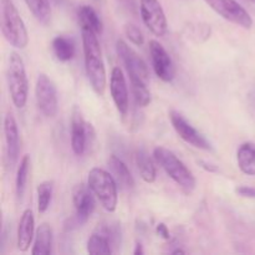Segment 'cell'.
Instances as JSON below:
<instances>
[{
    "label": "cell",
    "mask_w": 255,
    "mask_h": 255,
    "mask_svg": "<svg viewBox=\"0 0 255 255\" xmlns=\"http://www.w3.org/2000/svg\"><path fill=\"white\" fill-rule=\"evenodd\" d=\"M99 35L89 27H81L82 50H84L85 70L92 89L99 96H104L106 90L107 77L105 62L102 59Z\"/></svg>",
    "instance_id": "cell-1"
},
{
    "label": "cell",
    "mask_w": 255,
    "mask_h": 255,
    "mask_svg": "<svg viewBox=\"0 0 255 255\" xmlns=\"http://www.w3.org/2000/svg\"><path fill=\"white\" fill-rule=\"evenodd\" d=\"M6 82L10 97L16 109H24L29 96V80L22 57L10 52L6 66Z\"/></svg>",
    "instance_id": "cell-2"
},
{
    "label": "cell",
    "mask_w": 255,
    "mask_h": 255,
    "mask_svg": "<svg viewBox=\"0 0 255 255\" xmlns=\"http://www.w3.org/2000/svg\"><path fill=\"white\" fill-rule=\"evenodd\" d=\"M1 32L12 47L25 49L29 44L25 22L12 0H1Z\"/></svg>",
    "instance_id": "cell-3"
},
{
    "label": "cell",
    "mask_w": 255,
    "mask_h": 255,
    "mask_svg": "<svg viewBox=\"0 0 255 255\" xmlns=\"http://www.w3.org/2000/svg\"><path fill=\"white\" fill-rule=\"evenodd\" d=\"M87 184L104 209L110 213L116 211L119 203V191H117L119 184L112 173L95 167L89 172Z\"/></svg>",
    "instance_id": "cell-4"
},
{
    "label": "cell",
    "mask_w": 255,
    "mask_h": 255,
    "mask_svg": "<svg viewBox=\"0 0 255 255\" xmlns=\"http://www.w3.org/2000/svg\"><path fill=\"white\" fill-rule=\"evenodd\" d=\"M153 157L163 171L183 189L186 193H192L196 188V178L193 173L187 168L186 164L166 147H156Z\"/></svg>",
    "instance_id": "cell-5"
},
{
    "label": "cell",
    "mask_w": 255,
    "mask_h": 255,
    "mask_svg": "<svg viewBox=\"0 0 255 255\" xmlns=\"http://www.w3.org/2000/svg\"><path fill=\"white\" fill-rule=\"evenodd\" d=\"M95 197L96 196L92 193L89 184L86 186L84 183H80L75 186L74 191H72V203L75 207V214L65 224V228L67 231L79 228L89 221L96 208Z\"/></svg>",
    "instance_id": "cell-6"
},
{
    "label": "cell",
    "mask_w": 255,
    "mask_h": 255,
    "mask_svg": "<svg viewBox=\"0 0 255 255\" xmlns=\"http://www.w3.org/2000/svg\"><path fill=\"white\" fill-rule=\"evenodd\" d=\"M96 138V133L90 122L85 121L81 110L74 107L71 114V148L76 156H82L87 147L91 146Z\"/></svg>",
    "instance_id": "cell-7"
},
{
    "label": "cell",
    "mask_w": 255,
    "mask_h": 255,
    "mask_svg": "<svg viewBox=\"0 0 255 255\" xmlns=\"http://www.w3.org/2000/svg\"><path fill=\"white\" fill-rule=\"evenodd\" d=\"M37 109L44 116L55 117L59 111V96L55 82L46 74H39L35 85Z\"/></svg>",
    "instance_id": "cell-8"
},
{
    "label": "cell",
    "mask_w": 255,
    "mask_h": 255,
    "mask_svg": "<svg viewBox=\"0 0 255 255\" xmlns=\"http://www.w3.org/2000/svg\"><path fill=\"white\" fill-rule=\"evenodd\" d=\"M204 1L227 21L233 22L243 29H251L253 26V19L251 14L237 0H204Z\"/></svg>",
    "instance_id": "cell-9"
},
{
    "label": "cell",
    "mask_w": 255,
    "mask_h": 255,
    "mask_svg": "<svg viewBox=\"0 0 255 255\" xmlns=\"http://www.w3.org/2000/svg\"><path fill=\"white\" fill-rule=\"evenodd\" d=\"M142 21L156 36H164L168 31V21L159 0H139Z\"/></svg>",
    "instance_id": "cell-10"
},
{
    "label": "cell",
    "mask_w": 255,
    "mask_h": 255,
    "mask_svg": "<svg viewBox=\"0 0 255 255\" xmlns=\"http://www.w3.org/2000/svg\"><path fill=\"white\" fill-rule=\"evenodd\" d=\"M169 120H171V124L173 126L174 131L177 132L179 137L183 139L186 143L191 144V146L196 147V148L204 149V151H211L212 146L208 142V139L196 128V127L192 126L188 121L186 120V117L182 114H179L176 110H171L168 114Z\"/></svg>",
    "instance_id": "cell-11"
},
{
    "label": "cell",
    "mask_w": 255,
    "mask_h": 255,
    "mask_svg": "<svg viewBox=\"0 0 255 255\" xmlns=\"http://www.w3.org/2000/svg\"><path fill=\"white\" fill-rule=\"evenodd\" d=\"M116 52L121 59L124 66L126 67L129 79H138L146 82L148 81L149 71L147 64L124 40L119 39L116 41Z\"/></svg>",
    "instance_id": "cell-12"
},
{
    "label": "cell",
    "mask_w": 255,
    "mask_h": 255,
    "mask_svg": "<svg viewBox=\"0 0 255 255\" xmlns=\"http://www.w3.org/2000/svg\"><path fill=\"white\" fill-rule=\"evenodd\" d=\"M148 47L154 74L163 82H171L176 75V69H174L171 55L167 52L163 45L159 44L157 40H151Z\"/></svg>",
    "instance_id": "cell-13"
},
{
    "label": "cell",
    "mask_w": 255,
    "mask_h": 255,
    "mask_svg": "<svg viewBox=\"0 0 255 255\" xmlns=\"http://www.w3.org/2000/svg\"><path fill=\"white\" fill-rule=\"evenodd\" d=\"M4 141H5V162L12 168L16 164L20 154V133L17 122L11 112L4 117Z\"/></svg>",
    "instance_id": "cell-14"
},
{
    "label": "cell",
    "mask_w": 255,
    "mask_h": 255,
    "mask_svg": "<svg viewBox=\"0 0 255 255\" xmlns=\"http://www.w3.org/2000/svg\"><path fill=\"white\" fill-rule=\"evenodd\" d=\"M110 91L117 111L121 116H126L129 109L128 87L126 79L120 67H114L110 77Z\"/></svg>",
    "instance_id": "cell-15"
},
{
    "label": "cell",
    "mask_w": 255,
    "mask_h": 255,
    "mask_svg": "<svg viewBox=\"0 0 255 255\" xmlns=\"http://www.w3.org/2000/svg\"><path fill=\"white\" fill-rule=\"evenodd\" d=\"M35 232V218L34 213L30 208L25 209L20 218L19 226H17L16 234V246L20 252L29 251L31 242L34 239Z\"/></svg>",
    "instance_id": "cell-16"
},
{
    "label": "cell",
    "mask_w": 255,
    "mask_h": 255,
    "mask_svg": "<svg viewBox=\"0 0 255 255\" xmlns=\"http://www.w3.org/2000/svg\"><path fill=\"white\" fill-rule=\"evenodd\" d=\"M107 164H109L112 176L115 177L117 184H119L121 188L126 189V191H131V189H133L134 187L133 177H132L128 167L126 166V163H125L121 158H119V157L115 156V154H111L109 161H107Z\"/></svg>",
    "instance_id": "cell-17"
},
{
    "label": "cell",
    "mask_w": 255,
    "mask_h": 255,
    "mask_svg": "<svg viewBox=\"0 0 255 255\" xmlns=\"http://www.w3.org/2000/svg\"><path fill=\"white\" fill-rule=\"evenodd\" d=\"M52 242H54V234L50 224H40L35 234L31 253L34 255H50L52 253Z\"/></svg>",
    "instance_id": "cell-18"
},
{
    "label": "cell",
    "mask_w": 255,
    "mask_h": 255,
    "mask_svg": "<svg viewBox=\"0 0 255 255\" xmlns=\"http://www.w3.org/2000/svg\"><path fill=\"white\" fill-rule=\"evenodd\" d=\"M238 167L247 176H255V143L244 142L237 152Z\"/></svg>",
    "instance_id": "cell-19"
},
{
    "label": "cell",
    "mask_w": 255,
    "mask_h": 255,
    "mask_svg": "<svg viewBox=\"0 0 255 255\" xmlns=\"http://www.w3.org/2000/svg\"><path fill=\"white\" fill-rule=\"evenodd\" d=\"M134 161H136V166L141 178L146 183H154L157 178V172L148 152L143 148H138L134 154Z\"/></svg>",
    "instance_id": "cell-20"
},
{
    "label": "cell",
    "mask_w": 255,
    "mask_h": 255,
    "mask_svg": "<svg viewBox=\"0 0 255 255\" xmlns=\"http://www.w3.org/2000/svg\"><path fill=\"white\" fill-rule=\"evenodd\" d=\"M77 19L81 27H89L94 30L97 35H101L104 32V24H102L101 17L96 12V10L90 5H81L77 9Z\"/></svg>",
    "instance_id": "cell-21"
},
{
    "label": "cell",
    "mask_w": 255,
    "mask_h": 255,
    "mask_svg": "<svg viewBox=\"0 0 255 255\" xmlns=\"http://www.w3.org/2000/svg\"><path fill=\"white\" fill-rule=\"evenodd\" d=\"M51 49L54 52L55 57L61 62H67L72 60L76 54V46H75V41L71 37L59 36L54 37L51 42Z\"/></svg>",
    "instance_id": "cell-22"
},
{
    "label": "cell",
    "mask_w": 255,
    "mask_h": 255,
    "mask_svg": "<svg viewBox=\"0 0 255 255\" xmlns=\"http://www.w3.org/2000/svg\"><path fill=\"white\" fill-rule=\"evenodd\" d=\"M30 168H31L30 154H25V156L20 159L19 167H17L16 171V178H15V193H16L17 199H22L25 191H26Z\"/></svg>",
    "instance_id": "cell-23"
},
{
    "label": "cell",
    "mask_w": 255,
    "mask_h": 255,
    "mask_svg": "<svg viewBox=\"0 0 255 255\" xmlns=\"http://www.w3.org/2000/svg\"><path fill=\"white\" fill-rule=\"evenodd\" d=\"M26 6L35 19L42 25H49L51 21V6L50 0H24Z\"/></svg>",
    "instance_id": "cell-24"
},
{
    "label": "cell",
    "mask_w": 255,
    "mask_h": 255,
    "mask_svg": "<svg viewBox=\"0 0 255 255\" xmlns=\"http://www.w3.org/2000/svg\"><path fill=\"white\" fill-rule=\"evenodd\" d=\"M87 253L90 254H112L115 253L114 247L111 242L104 234L95 232L89 239H87Z\"/></svg>",
    "instance_id": "cell-25"
},
{
    "label": "cell",
    "mask_w": 255,
    "mask_h": 255,
    "mask_svg": "<svg viewBox=\"0 0 255 255\" xmlns=\"http://www.w3.org/2000/svg\"><path fill=\"white\" fill-rule=\"evenodd\" d=\"M131 80V89L133 100L138 107H146L151 104V92L147 87V82L138 79Z\"/></svg>",
    "instance_id": "cell-26"
},
{
    "label": "cell",
    "mask_w": 255,
    "mask_h": 255,
    "mask_svg": "<svg viewBox=\"0 0 255 255\" xmlns=\"http://www.w3.org/2000/svg\"><path fill=\"white\" fill-rule=\"evenodd\" d=\"M52 192H54L52 182L45 181L37 186V209H39V213L42 214L49 209L52 199Z\"/></svg>",
    "instance_id": "cell-27"
},
{
    "label": "cell",
    "mask_w": 255,
    "mask_h": 255,
    "mask_svg": "<svg viewBox=\"0 0 255 255\" xmlns=\"http://www.w3.org/2000/svg\"><path fill=\"white\" fill-rule=\"evenodd\" d=\"M96 232L104 234V236H106L110 239L112 247H114V251L115 248H117L121 244V228H120L119 223L99 224Z\"/></svg>",
    "instance_id": "cell-28"
},
{
    "label": "cell",
    "mask_w": 255,
    "mask_h": 255,
    "mask_svg": "<svg viewBox=\"0 0 255 255\" xmlns=\"http://www.w3.org/2000/svg\"><path fill=\"white\" fill-rule=\"evenodd\" d=\"M124 31L125 35L127 36V39H128L132 44H134L136 46H142V45H143L144 36L143 34H142L141 29H139L137 25L132 24V22H127L124 26Z\"/></svg>",
    "instance_id": "cell-29"
},
{
    "label": "cell",
    "mask_w": 255,
    "mask_h": 255,
    "mask_svg": "<svg viewBox=\"0 0 255 255\" xmlns=\"http://www.w3.org/2000/svg\"><path fill=\"white\" fill-rule=\"evenodd\" d=\"M116 1L125 14L129 15V16H137L139 10L137 0H116Z\"/></svg>",
    "instance_id": "cell-30"
},
{
    "label": "cell",
    "mask_w": 255,
    "mask_h": 255,
    "mask_svg": "<svg viewBox=\"0 0 255 255\" xmlns=\"http://www.w3.org/2000/svg\"><path fill=\"white\" fill-rule=\"evenodd\" d=\"M236 193L238 196L244 197V198H253L255 199V188L248 186H241L238 188H236Z\"/></svg>",
    "instance_id": "cell-31"
},
{
    "label": "cell",
    "mask_w": 255,
    "mask_h": 255,
    "mask_svg": "<svg viewBox=\"0 0 255 255\" xmlns=\"http://www.w3.org/2000/svg\"><path fill=\"white\" fill-rule=\"evenodd\" d=\"M156 232H157V234L161 237V238L166 239V241H169V238H171V234H169L168 228H167V226L164 223L157 224Z\"/></svg>",
    "instance_id": "cell-32"
},
{
    "label": "cell",
    "mask_w": 255,
    "mask_h": 255,
    "mask_svg": "<svg viewBox=\"0 0 255 255\" xmlns=\"http://www.w3.org/2000/svg\"><path fill=\"white\" fill-rule=\"evenodd\" d=\"M198 163L201 164L202 168H204V169H206V171H208V172H217V167L213 166V164L208 163V162H206V161H199Z\"/></svg>",
    "instance_id": "cell-33"
},
{
    "label": "cell",
    "mask_w": 255,
    "mask_h": 255,
    "mask_svg": "<svg viewBox=\"0 0 255 255\" xmlns=\"http://www.w3.org/2000/svg\"><path fill=\"white\" fill-rule=\"evenodd\" d=\"M143 248H142V244L141 243H137L136 244V249L133 251V254L134 255H142L143 254Z\"/></svg>",
    "instance_id": "cell-34"
},
{
    "label": "cell",
    "mask_w": 255,
    "mask_h": 255,
    "mask_svg": "<svg viewBox=\"0 0 255 255\" xmlns=\"http://www.w3.org/2000/svg\"><path fill=\"white\" fill-rule=\"evenodd\" d=\"M171 253L172 254H184V253H186V252H184L183 249H179L178 248V249H174V251H172Z\"/></svg>",
    "instance_id": "cell-35"
},
{
    "label": "cell",
    "mask_w": 255,
    "mask_h": 255,
    "mask_svg": "<svg viewBox=\"0 0 255 255\" xmlns=\"http://www.w3.org/2000/svg\"><path fill=\"white\" fill-rule=\"evenodd\" d=\"M62 1H64V0H55V2H56V4H61Z\"/></svg>",
    "instance_id": "cell-36"
},
{
    "label": "cell",
    "mask_w": 255,
    "mask_h": 255,
    "mask_svg": "<svg viewBox=\"0 0 255 255\" xmlns=\"http://www.w3.org/2000/svg\"><path fill=\"white\" fill-rule=\"evenodd\" d=\"M94 1H96V2H102V1H104V0H94Z\"/></svg>",
    "instance_id": "cell-37"
},
{
    "label": "cell",
    "mask_w": 255,
    "mask_h": 255,
    "mask_svg": "<svg viewBox=\"0 0 255 255\" xmlns=\"http://www.w3.org/2000/svg\"><path fill=\"white\" fill-rule=\"evenodd\" d=\"M251 1H253V2H255V0H251Z\"/></svg>",
    "instance_id": "cell-38"
}]
</instances>
